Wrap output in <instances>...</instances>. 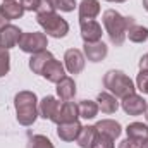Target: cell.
Returning a JSON list of instances; mask_svg holds the SVG:
<instances>
[{
	"label": "cell",
	"instance_id": "1",
	"mask_svg": "<svg viewBox=\"0 0 148 148\" xmlns=\"http://www.w3.org/2000/svg\"><path fill=\"white\" fill-rule=\"evenodd\" d=\"M103 26L109 33V38L114 45L121 47L124 43V38H126V33H127V28L131 24H134V19L133 17H122L117 10L114 9H109L103 12Z\"/></svg>",
	"mask_w": 148,
	"mask_h": 148
},
{
	"label": "cell",
	"instance_id": "21",
	"mask_svg": "<svg viewBox=\"0 0 148 148\" xmlns=\"http://www.w3.org/2000/svg\"><path fill=\"white\" fill-rule=\"evenodd\" d=\"M95 127H97V131H98V133H103V134L110 136V138H114V140L121 134V124H119V122H115V121H112V119L100 121Z\"/></svg>",
	"mask_w": 148,
	"mask_h": 148
},
{
	"label": "cell",
	"instance_id": "19",
	"mask_svg": "<svg viewBox=\"0 0 148 148\" xmlns=\"http://www.w3.org/2000/svg\"><path fill=\"white\" fill-rule=\"evenodd\" d=\"M95 136H97V127L95 126H84V127H81V131L76 138V143L81 148H91L93 141H95Z\"/></svg>",
	"mask_w": 148,
	"mask_h": 148
},
{
	"label": "cell",
	"instance_id": "34",
	"mask_svg": "<svg viewBox=\"0 0 148 148\" xmlns=\"http://www.w3.org/2000/svg\"><path fill=\"white\" fill-rule=\"evenodd\" d=\"M143 7L148 10V0H143Z\"/></svg>",
	"mask_w": 148,
	"mask_h": 148
},
{
	"label": "cell",
	"instance_id": "4",
	"mask_svg": "<svg viewBox=\"0 0 148 148\" xmlns=\"http://www.w3.org/2000/svg\"><path fill=\"white\" fill-rule=\"evenodd\" d=\"M38 24L45 29L47 36L53 38H62L67 35L69 31V24L55 12V10H45V12H38L36 17Z\"/></svg>",
	"mask_w": 148,
	"mask_h": 148
},
{
	"label": "cell",
	"instance_id": "9",
	"mask_svg": "<svg viewBox=\"0 0 148 148\" xmlns=\"http://www.w3.org/2000/svg\"><path fill=\"white\" fill-rule=\"evenodd\" d=\"M41 76H43L45 79H48L50 83H59L60 79L66 77V73H64L62 64L52 57V59L45 64V67L41 69Z\"/></svg>",
	"mask_w": 148,
	"mask_h": 148
},
{
	"label": "cell",
	"instance_id": "24",
	"mask_svg": "<svg viewBox=\"0 0 148 148\" xmlns=\"http://www.w3.org/2000/svg\"><path fill=\"white\" fill-rule=\"evenodd\" d=\"M126 36L129 38L131 41H134V43H141V41H145L148 38V28L145 26H140V24H131L129 28H127V33H126Z\"/></svg>",
	"mask_w": 148,
	"mask_h": 148
},
{
	"label": "cell",
	"instance_id": "29",
	"mask_svg": "<svg viewBox=\"0 0 148 148\" xmlns=\"http://www.w3.org/2000/svg\"><path fill=\"white\" fill-rule=\"evenodd\" d=\"M136 84H138V90L141 93L148 95V73L147 71H140L138 79H136Z\"/></svg>",
	"mask_w": 148,
	"mask_h": 148
},
{
	"label": "cell",
	"instance_id": "13",
	"mask_svg": "<svg viewBox=\"0 0 148 148\" xmlns=\"http://www.w3.org/2000/svg\"><path fill=\"white\" fill-rule=\"evenodd\" d=\"M81 124L77 121L74 122H64V124H59V129H57V136L64 141H74L81 131Z\"/></svg>",
	"mask_w": 148,
	"mask_h": 148
},
{
	"label": "cell",
	"instance_id": "8",
	"mask_svg": "<svg viewBox=\"0 0 148 148\" xmlns=\"http://www.w3.org/2000/svg\"><path fill=\"white\" fill-rule=\"evenodd\" d=\"M23 35V31L19 28H16L14 24H5L0 29V47L2 48H10L16 47L19 43V38Z\"/></svg>",
	"mask_w": 148,
	"mask_h": 148
},
{
	"label": "cell",
	"instance_id": "35",
	"mask_svg": "<svg viewBox=\"0 0 148 148\" xmlns=\"http://www.w3.org/2000/svg\"><path fill=\"white\" fill-rule=\"evenodd\" d=\"M145 117H147V121H148V105H147V109H145Z\"/></svg>",
	"mask_w": 148,
	"mask_h": 148
},
{
	"label": "cell",
	"instance_id": "27",
	"mask_svg": "<svg viewBox=\"0 0 148 148\" xmlns=\"http://www.w3.org/2000/svg\"><path fill=\"white\" fill-rule=\"evenodd\" d=\"M48 3H50V7L55 10V9H59V10H64V12H71L74 10V7H76V2L74 0H47Z\"/></svg>",
	"mask_w": 148,
	"mask_h": 148
},
{
	"label": "cell",
	"instance_id": "30",
	"mask_svg": "<svg viewBox=\"0 0 148 148\" xmlns=\"http://www.w3.org/2000/svg\"><path fill=\"white\" fill-rule=\"evenodd\" d=\"M119 148H140V143H138V141H134V140H131V138H127V140L121 141Z\"/></svg>",
	"mask_w": 148,
	"mask_h": 148
},
{
	"label": "cell",
	"instance_id": "7",
	"mask_svg": "<svg viewBox=\"0 0 148 148\" xmlns=\"http://www.w3.org/2000/svg\"><path fill=\"white\" fill-rule=\"evenodd\" d=\"M79 24H81V36L84 40V43L100 41V38H102V26L95 19H79Z\"/></svg>",
	"mask_w": 148,
	"mask_h": 148
},
{
	"label": "cell",
	"instance_id": "28",
	"mask_svg": "<svg viewBox=\"0 0 148 148\" xmlns=\"http://www.w3.org/2000/svg\"><path fill=\"white\" fill-rule=\"evenodd\" d=\"M9 60H10V57H9L7 48L0 47V77L9 73Z\"/></svg>",
	"mask_w": 148,
	"mask_h": 148
},
{
	"label": "cell",
	"instance_id": "32",
	"mask_svg": "<svg viewBox=\"0 0 148 148\" xmlns=\"http://www.w3.org/2000/svg\"><path fill=\"white\" fill-rule=\"evenodd\" d=\"M5 24H7V19H5V16H3V14H2V10H0V29H2Z\"/></svg>",
	"mask_w": 148,
	"mask_h": 148
},
{
	"label": "cell",
	"instance_id": "12",
	"mask_svg": "<svg viewBox=\"0 0 148 148\" xmlns=\"http://www.w3.org/2000/svg\"><path fill=\"white\" fill-rule=\"evenodd\" d=\"M84 53L88 57V60L91 62H100L102 59H105L107 55V45L100 40V41H91V43H84Z\"/></svg>",
	"mask_w": 148,
	"mask_h": 148
},
{
	"label": "cell",
	"instance_id": "15",
	"mask_svg": "<svg viewBox=\"0 0 148 148\" xmlns=\"http://www.w3.org/2000/svg\"><path fill=\"white\" fill-rule=\"evenodd\" d=\"M57 95L60 97L62 102H69V100L74 98V95H76V84H74V81L71 77L66 76L64 79H60L57 83Z\"/></svg>",
	"mask_w": 148,
	"mask_h": 148
},
{
	"label": "cell",
	"instance_id": "22",
	"mask_svg": "<svg viewBox=\"0 0 148 148\" xmlns=\"http://www.w3.org/2000/svg\"><path fill=\"white\" fill-rule=\"evenodd\" d=\"M52 57H53V55H52L50 52H47V50L38 52V53H33V57H31V60H29V69L36 74H41V69L45 67V64H47Z\"/></svg>",
	"mask_w": 148,
	"mask_h": 148
},
{
	"label": "cell",
	"instance_id": "36",
	"mask_svg": "<svg viewBox=\"0 0 148 148\" xmlns=\"http://www.w3.org/2000/svg\"><path fill=\"white\" fill-rule=\"evenodd\" d=\"M109 2H126V0H109Z\"/></svg>",
	"mask_w": 148,
	"mask_h": 148
},
{
	"label": "cell",
	"instance_id": "3",
	"mask_svg": "<svg viewBox=\"0 0 148 148\" xmlns=\"http://www.w3.org/2000/svg\"><path fill=\"white\" fill-rule=\"evenodd\" d=\"M103 84L110 93H114L119 98H126V97L133 95L136 90L133 81L129 79V76H126L122 71H109L103 76Z\"/></svg>",
	"mask_w": 148,
	"mask_h": 148
},
{
	"label": "cell",
	"instance_id": "16",
	"mask_svg": "<svg viewBox=\"0 0 148 148\" xmlns=\"http://www.w3.org/2000/svg\"><path fill=\"white\" fill-rule=\"evenodd\" d=\"M100 14L98 0H83L79 3V19H95Z\"/></svg>",
	"mask_w": 148,
	"mask_h": 148
},
{
	"label": "cell",
	"instance_id": "10",
	"mask_svg": "<svg viewBox=\"0 0 148 148\" xmlns=\"http://www.w3.org/2000/svg\"><path fill=\"white\" fill-rule=\"evenodd\" d=\"M122 109H124L126 114H129V115H140V114H143L145 109H147V102L143 100V97L133 93V95L122 98Z\"/></svg>",
	"mask_w": 148,
	"mask_h": 148
},
{
	"label": "cell",
	"instance_id": "31",
	"mask_svg": "<svg viewBox=\"0 0 148 148\" xmlns=\"http://www.w3.org/2000/svg\"><path fill=\"white\" fill-rule=\"evenodd\" d=\"M140 69H141V71H147V73H148V53L141 57V60H140Z\"/></svg>",
	"mask_w": 148,
	"mask_h": 148
},
{
	"label": "cell",
	"instance_id": "26",
	"mask_svg": "<svg viewBox=\"0 0 148 148\" xmlns=\"http://www.w3.org/2000/svg\"><path fill=\"white\" fill-rule=\"evenodd\" d=\"M28 148H53L52 141L47 138V136H41V134H35L29 138V145Z\"/></svg>",
	"mask_w": 148,
	"mask_h": 148
},
{
	"label": "cell",
	"instance_id": "20",
	"mask_svg": "<svg viewBox=\"0 0 148 148\" xmlns=\"http://www.w3.org/2000/svg\"><path fill=\"white\" fill-rule=\"evenodd\" d=\"M59 103L60 102H57L53 97H45L40 102V114H41V117L52 121L53 115H55V112H57V109H59Z\"/></svg>",
	"mask_w": 148,
	"mask_h": 148
},
{
	"label": "cell",
	"instance_id": "5",
	"mask_svg": "<svg viewBox=\"0 0 148 148\" xmlns=\"http://www.w3.org/2000/svg\"><path fill=\"white\" fill-rule=\"evenodd\" d=\"M19 48L23 52H28V53H38V52H43L47 48V35L45 33H36V31H31V33H23L19 38Z\"/></svg>",
	"mask_w": 148,
	"mask_h": 148
},
{
	"label": "cell",
	"instance_id": "2",
	"mask_svg": "<svg viewBox=\"0 0 148 148\" xmlns=\"http://www.w3.org/2000/svg\"><path fill=\"white\" fill-rule=\"evenodd\" d=\"M16 102V112H17V121L23 126H31L38 117L36 109V95L31 91H21L14 98Z\"/></svg>",
	"mask_w": 148,
	"mask_h": 148
},
{
	"label": "cell",
	"instance_id": "11",
	"mask_svg": "<svg viewBox=\"0 0 148 148\" xmlns=\"http://www.w3.org/2000/svg\"><path fill=\"white\" fill-rule=\"evenodd\" d=\"M64 60H66V67L71 74H79L84 69V57L79 50L76 48H69L64 55Z\"/></svg>",
	"mask_w": 148,
	"mask_h": 148
},
{
	"label": "cell",
	"instance_id": "18",
	"mask_svg": "<svg viewBox=\"0 0 148 148\" xmlns=\"http://www.w3.org/2000/svg\"><path fill=\"white\" fill-rule=\"evenodd\" d=\"M97 100H98V109L102 112H105V114H114L119 109L117 98L114 95H110V93H107V91H102Z\"/></svg>",
	"mask_w": 148,
	"mask_h": 148
},
{
	"label": "cell",
	"instance_id": "6",
	"mask_svg": "<svg viewBox=\"0 0 148 148\" xmlns=\"http://www.w3.org/2000/svg\"><path fill=\"white\" fill-rule=\"evenodd\" d=\"M77 115H79V112H77V105L74 103V102H60L59 103V109L55 112V115H53V122H57V124H64V122H74V121H77Z\"/></svg>",
	"mask_w": 148,
	"mask_h": 148
},
{
	"label": "cell",
	"instance_id": "25",
	"mask_svg": "<svg viewBox=\"0 0 148 148\" xmlns=\"http://www.w3.org/2000/svg\"><path fill=\"white\" fill-rule=\"evenodd\" d=\"M91 148H114V138L97 131V136H95V141H93Z\"/></svg>",
	"mask_w": 148,
	"mask_h": 148
},
{
	"label": "cell",
	"instance_id": "17",
	"mask_svg": "<svg viewBox=\"0 0 148 148\" xmlns=\"http://www.w3.org/2000/svg\"><path fill=\"white\" fill-rule=\"evenodd\" d=\"M126 133H127V138L138 141V143H143L145 140H148V126L143 122H133L126 127Z\"/></svg>",
	"mask_w": 148,
	"mask_h": 148
},
{
	"label": "cell",
	"instance_id": "33",
	"mask_svg": "<svg viewBox=\"0 0 148 148\" xmlns=\"http://www.w3.org/2000/svg\"><path fill=\"white\" fill-rule=\"evenodd\" d=\"M140 148H148V140H145V141L140 145Z\"/></svg>",
	"mask_w": 148,
	"mask_h": 148
},
{
	"label": "cell",
	"instance_id": "14",
	"mask_svg": "<svg viewBox=\"0 0 148 148\" xmlns=\"http://www.w3.org/2000/svg\"><path fill=\"white\" fill-rule=\"evenodd\" d=\"M0 10H2V14L5 16L7 21L19 19V17L24 14V7L21 5V2H16V0H5V2L0 5Z\"/></svg>",
	"mask_w": 148,
	"mask_h": 148
},
{
	"label": "cell",
	"instance_id": "23",
	"mask_svg": "<svg viewBox=\"0 0 148 148\" xmlns=\"http://www.w3.org/2000/svg\"><path fill=\"white\" fill-rule=\"evenodd\" d=\"M77 112L83 119H93L98 114V103H95L91 100H81L77 103Z\"/></svg>",
	"mask_w": 148,
	"mask_h": 148
},
{
	"label": "cell",
	"instance_id": "37",
	"mask_svg": "<svg viewBox=\"0 0 148 148\" xmlns=\"http://www.w3.org/2000/svg\"><path fill=\"white\" fill-rule=\"evenodd\" d=\"M3 2H5V0H3Z\"/></svg>",
	"mask_w": 148,
	"mask_h": 148
}]
</instances>
